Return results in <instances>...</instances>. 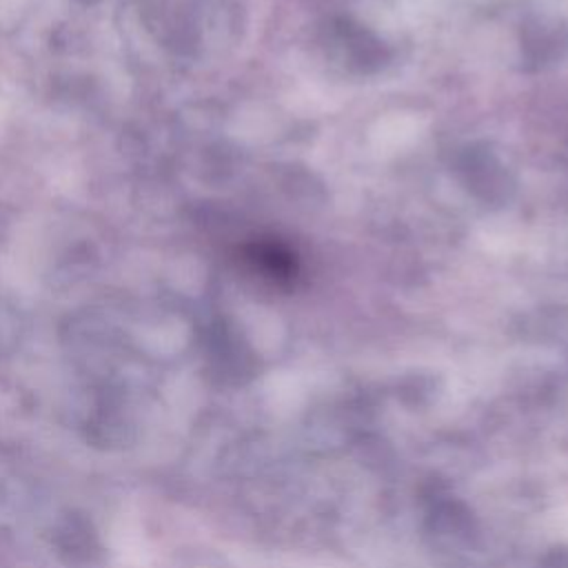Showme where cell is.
<instances>
[{"label": "cell", "instance_id": "6da1fadb", "mask_svg": "<svg viewBox=\"0 0 568 568\" xmlns=\"http://www.w3.org/2000/svg\"><path fill=\"white\" fill-rule=\"evenodd\" d=\"M253 257L255 262L262 264V268L268 275L277 280H293L297 273V260L286 246L260 244V246H253Z\"/></svg>", "mask_w": 568, "mask_h": 568}]
</instances>
